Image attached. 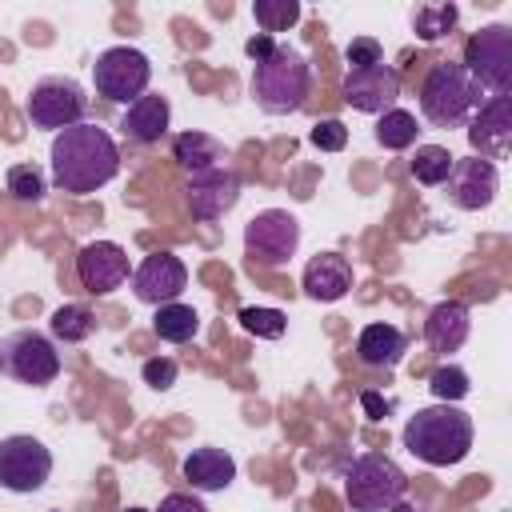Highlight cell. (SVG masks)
Here are the masks:
<instances>
[{"mask_svg": "<svg viewBox=\"0 0 512 512\" xmlns=\"http://www.w3.org/2000/svg\"><path fill=\"white\" fill-rule=\"evenodd\" d=\"M408 352V336L396 328V324H364L360 336H356V360L364 368H396Z\"/></svg>", "mask_w": 512, "mask_h": 512, "instance_id": "obj_22", "label": "cell"}, {"mask_svg": "<svg viewBox=\"0 0 512 512\" xmlns=\"http://www.w3.org/2000/svg\"><path fill=\"white\" fill-rule=\"evenodd\" d=\"M360 404H364V412H368L372 420H380L384 412H392V400H384V396H380V392H372V388H364V392H360Z\"/></svg>", "mask_w": 512, "mask_h": 512, "instance_id": "obj_37", "label": "cell"}, {"mask_svg": "<svg viewBox=\"0 0 512 512\" xmlns=\"http://www.w3.org/2000/svg\"><path fill=\"white\" fill-rule=\"evenodd\" d=\"M180 472H184V480L192 484V492H224V488L236 480V460H232L224 448L204 444V448H192V452L184 456Z\"/></svg>", "mask_w": 512, "mask_h": 512, "instance_id": "obj_19", "label": "cell"}, {"mask_svg": "<svg viewBox=\"0 0 512 512\" xmlns=\"http://www.w3.org/2000/svg\"><path fill=\"white\" fill-rule=\"evenodd\" d=\"M184 196H188V212L196 220H220L240 200V172L228 164L208 168V172H192L184 184Z\"/></svg>", "mask_w": 512, "mask_h": 512, "instance_id": "obj_15", "label": "cell"}, {"mask_svg": "<svg viewBox=\"0 0 512 512\" xmlns=\"http://www.w3.org/2000/svg\"><path fill=\"white\" fill-rule=\"evenodd\" d=\"M0 364H4V372H8L12 380H20V384H28V388H44V384H52V380L60 376V352H56V344H52L44 332H36V328L12 332V336L0 344Z\"/></svg>", "mask_w": 512, "mask_h": 512, "instance_id": "obj_11", "label": "cell"}, {"mask_svg": "<svg viewBox=\"0 0 512 512\" xmlns=\"http://www.w3.org/2000/svg\"><path fill=\"white\" fill-rule=\"evenodd\" d=\"M384 512H428V508H424L420 500H408V496H400V500H396L392 508H384Z\"/></svg>", "mask_w": 512, "mask_h": 512, "instance_id": "obj_39", "label": "cell"}, {"mask_svg": "<svg viewBox=\"0 0 512 512\" xmlns=\"http://www.w3.org/2000/svg\"><path fill=\"white\" fill-rule=\"evenodd\" d=\"M428 388H432L436 404H456V400H464L472 392V380H468V372L460 364H440V368H432Z\"/></svg>", "mask_w": 512, "mask_h": 512, "instance_id": "obj_31", "label": "cell"}, {"mask_svg": "<svg viewBox=\"0 0 512 512\" xmlns=\"http://www.w3.org/2000/svg\"><path fill=\"white\" fill-rule=\"evenodd\" d=\"M272 48H276V36H264V32H256V36L244 44V52L252 56V64H256V60H264Z\"/></svg>", "mask_w": 512, "mask_h": 512, "instance_id": "obj_38", "label": "cell"}, {"mask_svg": "<svg viewBox=\"0 0 512 512\" xmlns=\"http://www.w3.org/2000/svg\"><path fill=\"white\" fill-rule=\"evenodd\" d=\"M468 332H472V316L460 300H440L424 320V340L432 344V352H444V356L460 352Z\"/></svg>", "mask_w": 512, "mask_h": 512, "instance_id": "obj_21", "label": "cell"}, {"mask_svg": "<svg viewBox=\"0 0 512 512\" xmlns=\"http://www.w3.org/2000/svg\"><path fill=\"white\" fill-rule=\"evenodd\" d=\"M184 288H188V268L172 252H148L132 268V292L140 304H152V308L172 304V300H180Z\"/></svg>", "mask_w": 512, "mask_h": 512, "instance_id": "obj_14", "label": "cell"}, {"mask_svg": "<svg viewBox=\"0 0 512 512\" xmlns=\"http://www.w3.org/2000/svg\"><path fill=\"white\" fill-rule=\"evenodd\" d=\"M472 416L460 408V404H428V408H416L404 424V448L432 464V468H448V464H460L468 452H472Z\"/></svg>", "mask_w": 512, "mask_h": 512, "instance_id": "obj_2", "label": "cell"}, {"mask_svg": "<svg viewBox=\"0 0 512 512\" xmlns=\"http://www.w3.org/2000/svg\"><path fill=\"white\" fill-rule=\"evenodd\" d=\"M308 140H312L320 152H340V148L348 144V128H344L340 120H316L312 132H308Z\"/></svg>", "mask_w": 512, "mask_h": 512, "instance_id": "obj_35", "label": "cell"}, {"mask_svg": "<svg viewBox=\"0 0 512 512\" xmlns=\"http://www.w3.org/2000/svg\"><path fill=\"white\" fill-rule=\"evenodd\" d=\"M76 280L88 296H112L116 288H124L132 280L128 252L112 240H88L76 252Z\"/></svg>", "mask_w": 512, "mask_h": 512, "instance_id": "obj_12", "label": "cell"}, {"mask_svg": "<svg viewBox=\"0 0 512 512\" xmlns=\"http://www.w3.org/2000/svg\"><path fill=\"white\" fill-rule=\"evenodd\" d=\"M444 192H448V200H452L456 208L480 212V208H488V204L496 200V192H500V172H496V164H488V160H480V156H456V160H452V172H448V180H444Z\"/></svg>", "mask_w": 512, "mask_h": 512, "instance_id": "obj_16", "label": "cell"}, {"mask_svg": "<svg viewBox=\"0 0 512 512\" xmlns=\"http://www.w3.org/2000/svg\"><path fill=\"white\" fill-rule=\"evenodd\" d=\"M236 320H240V328H244L248 336H256V340H280V336L288 332V316H284L280 308H256V304H248V308L236 312Z\"/></svg>", "mask_w": 512, "mask_h": 512, "instance_id": "obj_29", "label": "cell"}, {"mask_svg": "<svg viewBox=\"0 0 512 512\" xmlns=\"http://www.w3.org/2000/svg\"><path fill=\"white\" fill-rule=\"evenodd\" d=\"M52 476V452L44 440L16 432L0 440V488L16 496H32L48 484Z\"/></svg>", "mask_w": 512, "mask_h": 512, "instance_id": "obj_10", "label": "cell"}, {"mask_svg": "<svg viewBox=\"0 0 512 512\" xmlns=\"http://www.w3.org/2000/svg\"><path fill=\"white\" fill-rule=\"evenodd\" d=\"M416 136H420V124H416V116H412L408 108H388V112L376 120V144L388 148V152L412 148Z\"/></svg>", "mask_w": 512, "mask_h": 512, "instance_id": "obj_26", "label": "cell"}, {"mask_svg": "<svg viewBox=\"0 0 512 512\" xmlns=\"http://www.w3.org/2000/svg\"><path fill=\"white\" fill-rule=\"evenodd\" d=\"M300 248V220L288 208H264L244 224V252L260 268H284Z\"/></svg>", "mask_w": 512, "mask_h": 512, "instance_id": "obj_8", "label": "cell"}, {"mask_svg": "<svg viewBox=\"0 0 512 512\" xmlns=\"http://www.w3.org/2000/svg\"><path fill=\"white\" fill-rule=\"evenodd\" d=\"M252 100L268 112V116H288L300 112L308 92H312V64L300 48L292 44H276L264 60L252 64Z\"/></svg>", "mask_w": 512, "mask_h": 512, "instance_id": "obj_3", "label": "cell"}, {"mask_svg": "<svg viewBox=\"0 0 512 512\" xmlns=\"http://www.w3.org/2000/svg\"><path fill=\"white\" fill-rule=\"evenodd\" d=\"M468 144H472V156L496 164L508 156L512 148V96L508 92H496L488 96L476 112H472V128H468Z\"/></svg>", "mask_w": 512, "mask_h": 512, "instance_id": "obj_13", "label": "cell"}, {"mask_svg": "<svg viewBox=\"0 0 512 512\" xmlns=\"http://www.w3.org/2000/svg\"><path fill=\"white\" fill-rule=\"evenodd\" d=\"M484 104L476 80L464 72L460 60H436L420 84V116L432 128H460Z\"/></svg>", "mask_w": 512, "mask_h": 512, "instance_id": "obj_4", "label": "cell"}, {"mask_svg": "<svg viewBox=\"0 0 512 512\" xmlns=\"http://www.w3.org/2000/svg\"><path fill=\"white\" fill-rule=\"evenodd\" d=\"M8 192L20 200V204H40L44 192H48V180L36 164H12L8 168Z\"/></svg>", "mask_w": 512, "mask_h": 512, "instance_id": "obj_32", "label": "cell"}, {"mask_svg": "<svg viewBox=\"0 0 512 512\" xmlns=\"http://www.w3.org/2000/svg\"><path fill=\"white\" fill-rule=\"evenodd\" d=\"M168 120H172V104L168 96L160 92H144L140 100H132L120 116V132L132 140V144H156L164 132H168Z\"/></svg>", "mask_w": 512, "mask_h": 512, "instance_id": "obj_18", "label": "cell"}, {"mask_svg": "<svg viewBox=\"0 0 512 512\" xmlns=\"http://www.w3.org/2000/svg\"><path fill=\"white\" fill-rule=\"evenodd\" d=\"M120 172V148L100 124H72L52 140V184L68 196H88Z\"/></svg>", "mask_w": 512, "mask_h": 512, "instance_id": "obj_1", "label": "cell"}, {"mask_svg": "<svg viewBox=\"0 0 512 512\" xmlns=\"http://www.w3.org/2000/svg\"><path fill=\"white\" fill-rule=\"evenodd\" d=\"M140 376H144V384H148V388L168 392V388L176 384L180 368H176V360H172V356H152V360H144V364H140Z\"/></svg>", "mask_w": 512, "mask_h": 512, "instance_id": "obj_34", "label": "cell"}, {"mask_svg": "<svg viewBox=\"0 0 512 512\" xmlns=\"http://www.w3.org/2000/svg\"><path fill=\"white\" fill-rule=\"evenodd\" d=\"M344 60H348V72H360V68L384 64V48H380V40H372V36H356V40L344 48Z\"/></svg>", "mask_w": 512, "mask_h": 512, "instance_id": "obj_33", "label": "cell"}, {"mask_svg": "<svg viewBox=\"0 0 512 512\" xmlns=\"http://www.w3.org/2000/svg\"><path fill=\"white\" fill-rule=\"evenodd\" d=\"M404 492H408V476L384 452H360L344 468V500L352 512H384Z\"/></svg>", "mask_w": 512, "mask_h": 512, "instance_id": "obj_5", "label": "cell"}, {"mask_svg": "<svg viewBox=\"0 0 512 512\" xmlns=\"http://www.w3.org/2000/svg\"><path fill=\"white\" fill-rule=\"evenodd\" d=\"M148 80H152V60L132 48V44H116V48H104L92 64V84H96V96L112 100V104H132L148 92Z\"/></svg>", "mask_w": 512, "mask_h": 512, "instance_id": "obj_7", "label": "cell"}, {"mask_svg": "<svg viewBox=\"0 0 512 512\" xmlns=\"http://www.w3.org/2000/svg\"><path fill=\"white\" fill-rule=\"evenodd\" d=\"M152 332L160 340H168V344H188L200 332V312L192 304H180V300L160 304L156 316H152Z\"/></svg>", "mask_w": 512, "mask_h": 512, "instance_id": "obj_24", "label": "cell"}, {"mask_svg": "<svg viewBox=\"0 0 512 512\" xmlns=\"http://www.w3.org/2000/svg\"><path fill=\"white\" fill-rule=\"evenodd\" d=\"M0 368H4V364H0Z\"/></svg>", "mask_w": 512, "mask_h": 512, "instance_id": "obj_41", "label": "cell"}, {"mask_svg": "<svg viewBox=\"0 0 512 512\" xmlns=\"http://www.w3.org/2000/svg\"><path fill=\"white\" fill-rule=\"evenodd\" d=\"M84 108H88V96L72 76H44L32 84V92L24 100L32 128H44V132H64L72 124H80Z\"/></svg>", "mask_w": 512, "mask_h": 512, "instance_id": "obj_9", "label": "cell"}, {"mask_svg": "<svg viewBox=\"0 0 512 512\" xmlns=\"http://www.w3.org/2000/svg\"><path fill=\"white\" fill-rule=\"evenodd\" d=\"M456 20H460V8L452 4V0H440V4H416L412 8V32L420 36V40H444L452 28H456Z\"/></svg>", "mask_w": 512, "mask_h": 512, "instance_id": "obj_25", "label": "cell"}, {"mask_svg": "<svg viewBox=\"0 0 512 512\" xmlns=\"http://www.w3.org/2000/svg\"><path fill=\"white\" fill-rule=\"evenodd\" d=\"M340 96H344L348 108H356L364 116H384L400 100V76H396L392 64H372V68L348 72Z\"/></svg>", "mask_w": 512, "mask_h": 512, "instance_id": "obj_17", "label": "cell"}, {"mask_svg": "<svg viewBox=\"0 0 512 512\" xmlns=\"http://www.w3.org/2000/svg\"><path fill=\"white\" fill-rule=\"evenodd\" d=\"M464 72L476 80L480 92H512V28L508 24H484L464 44Z\"/></svg>", "mask_w": 512, "mask_h": 512, "instance_id": "obj_6", "label": "cell"}, {"mask_svg": "<svg viewBox=\"0 0 512 512\" xmlns=\"http://www.w3.org/2000/svg\"><path fill=\"white\" fill-rule=\"evenodd\" d=\"M224 144L216 140V136H208V132H200V128H188V132H180L176 140H172V160L192 176V172H208V168H220L224 164Z\"/></svg>", "mask_w": 512, "mask_h": 512, "instance_id": "obj_23", "label": "cell"}, {"mask_svg": "<svg viewBox=\"0 0 512 512\" xmlns=\"http://www.w3.org/2000/svg\"><path fill=\"white\" fill-rule=\"evenodd\" d=\"M48 328H52V336H56L60 344H80V340H88V336L96 332V316H92L84 304H60V308L52 312Z\"/></svg>", "mask_w": 512, "mask_h": 512, "instance_id": "obj_27", "label": "cell"}, {"mask_svg": "<svg viewBox=\"0 0 512 512\" xmlns=\"http://www.w3.org/2000/svg\"><path fill=\"white\" fill-rule=\"evenodd\" d=\"M124 512H148V508H124Z\"/></svg>", "mask_w": 512, "mask_h": 512, "instance_id": "obj_40", "label": "cell"}, {"mask_svg": "<svg viewBox=\"0 0 512 512\" xmlns=\"http://www.w3.org/2000/svg\"><path fill=\"white\" fill-rule=\"evenodd\" d=\"M252 16H256L264 36H276V32H288L300 20V4L296 0H256Z\"/></svg>", "mask_w": 512, "mask_h": 512, "instance_id": "obj_30", "label": "cell"}, {"mask_svg": "<svg viewBox=\"0 0 512 512\" xmlns=\"http://www.w3.org/2000/svg\"><path fill=\"white\" fill-rule=\"evenodd\" d=\"M156 512H208V504L200 496H192V492H168Z\"/></svg>", "mask_w": 512, "mask_h": 512, "instance_id": "obj_36", "label": "cell"}, {"mask_svg": "<svg viewBox=\"0 0 512 512\" xmlns=\"http://www.w3.org/2000/svg\"><path fill=\"white\" fill-rule=\"evenodd\" d=\"M452 152L444 144H420L416 156H412V180L416 184H428V188H440L452 172Z\"/></svg>", "mask_w": 512, "mask_h": 512, "instance_id": "obj_28", "label": "cell"}, {"mask_svg": "<svg viewBox=\"0 0 512 512\" xmlns=\"http://www.w3.org/2000/svg\"><path fill=\"white\" fill-rule=\"evenodd\" d=\"M352 288V264L340 252H316L304 268V292L320 304H332L340 296H348Z\"/></svg>", "mask_w": 512, "mask_h": 512, "instance_id": "obj_20", "label": "cell"}]
</instances>
